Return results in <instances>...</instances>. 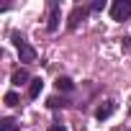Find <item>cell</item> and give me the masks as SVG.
<instances>
[{"label": "cell", "mask_w": 131, "mask_h": 131, "mask_svg": "<svg viewBox=\"0 0 131 131\" xmlns=\"http://www.w3.org/2000/svg\"><path fill=\"white\" fill-rule=\"evenodd\" d=\"M131 16V0H116V3L111 5V18L113 21H126Z\"/></svg>", "instance_id": "obj_1"}, {"label": "cell", "mask_w": 131, "mask_h": 131, "mask_svg": "<svg viewBox=\"0 0 131 131\" xmlns=\"http://www.w3.org/2000/svg\"><path fill=\"white\" fill-rule=\"evenodd\" d=\"M13 44H16V49H18L21 62H34V59H36V49H34V46H28L18 34H13Z\"/></svg>", "instance_id": "obj_2"}, {"label": "cell", "mask_w": 131, "mask_h": 131, "mask_svg": "<svg viewBox=\"0 0 131 131\" xmlns=\"http://www.w3.org/2000/svg\"><path fill=\"white\" fill-rule=\"evenodd\" d=\"M88 13H90V8H85V5H75L72 13H70V18H67V28H77L80 21H85Z\"/></svg>", "instance_id": "obj_3"}, {"label": "cell", "mask_w": 131, "mask_h": 131, "mask_svg": "<svg viewBox=\"0 0 131 131\" xmlns=\"http://www.w3.org/2000/svg\"><path fill=\"white\" fill-rule=\"evenodd\" d=\"M113 111H116V103H113V100H108V103H103V105L95 111V118H98V121H105L108 116H113Z\"/></svg>", "instance_id": "obj_4"}, {"label": "cell", "mask_w": 131, "mask_h": 131, "mask_svg": "<svg viewBox=\"0 0 131 131\" xmlns=\"http://www.w3.org/2000/svg\"><path fill=\"white\" fill-rule=\"evenodd\" d=\"M46 28H49V31H57V28H59V8H57V3H51V13H49Z\"/></svg>", "instance_id": "obj_5"}, {"label": "cell", "mask_w": 131, "mask_h": 131, "mask_svg": "<svg viewBox=\"0 0 131 131\" xmlns=\"http://www.w3.org/2000/svg\"><path fill=\"white\" fill-rule=\"evenodd\" d=\"M41 88H44L41 77H34V80L28 82V98H39V95H41Z\"/></svg>", "instance_id": "obj_6"}, {"label": "cell", "mask_w": 131, "mask_h": 131, "mask_svg": "<svg viewBox=\"0 0 131 131\" xmlns=\"http://www.w3.org/2000/svg\"><path fill=\"white\" fill-rule=\"evenodd\" d=\"M57 90H64V93H70V90H75V82L70 80V77H57Z\"/></svg>", "instance_id": "obj_7"}, {"label": "cell", "mask_w": 131, "mask_h": 131, "mask_svg": "<svg viewBox=\"0 0 131 131\" xmlns=\"http://www.w3.org/2000/svg\"><path fill=\"white\" fill-rule=\"evenodd\" d=\"M26 82H31L28 80V72L26 70H16L13 72V85H26Z\"/></svg>", "instance_id": "obj_8"}, {"label": "cell", "mask_w": 131, "mask_h": 131, "mask_svg": "<svg viewBox=\"0 0 131 131\" xmlns=\"http://www.w3.org/2000/svg\"><path fill=\"white\" fill-rule=\"evenodd\" d=\"M0 131H18V126H16L13 118H3L0 121Z\"/></svg>", "instance_id": "obj_9"}, {"label": "cell", "mask_w": 131, "mask_h": 131, "mask_svg": "<svg viewBox=\"0 0 131 131\" xmlns=\"http://www.w3.org/2000/svg\"><path fill=\"white\" fill-rule=\"evenodd\" d=\"M46 105H49V108H64V105H67V100L54 95V98H49V100H46Z\"/></svg>", "instance_id": "obj_10"}, {"label": "cell", "mask_w": 131, "mask_h": 131, "mask_svg": "<svg viewBox=\"0 0 131 131\" xmlns=\"http://www.w3.org/2000/svg\"><path fill=\"white\" fill-rule=\"evenodd\" d=\"M3 100H5V105H10V108H13V105H18V95H16L13 90H10V93H5V98H3Z\"/></svg>", "instance_id": "obj_11"}, {"label": "cell", "mask_w": 131, "mask_h": 131, "mask_svg": "<svg viewBox=\"0 0 131 131\" xmlns=\"http://www.w3.org/2000/svg\"><path fill=\"white\" fill-rule=\"evenodd\" d=\"M103 8H105V3H103V0H98V3H93V5H90V10H93V13H100Z\"/></svg>", "instance_id": "obj_12"}, {"label": "cell", "mask_w": 131, "mask_h": 131, "mask_svg": "<svg viewBox=\"0 0 131 131\" xmlns=\"http://www.w3.org/2000/svg\"><path fill=\"white\" fill-rule=\"evenodd\" d=\"M121 46H123V49L131 54V39H123V41H121Z\"/></svg>", "instance_id": "obj_13"}, {"label": "cell", "mask_w": 131, "mask_h": 131, "mask_svg": "<svg viewBox=\"0 0 131 131\" xmlns=\"http://www.w3.org/2000/svg\"><path fill=\"white\" fill-rule=\"evenodd\" d=\"M46 131H64V126H62V123H54V126H49Z\"/></svg>", "instance_id": "obj_14"}]
</instances>
